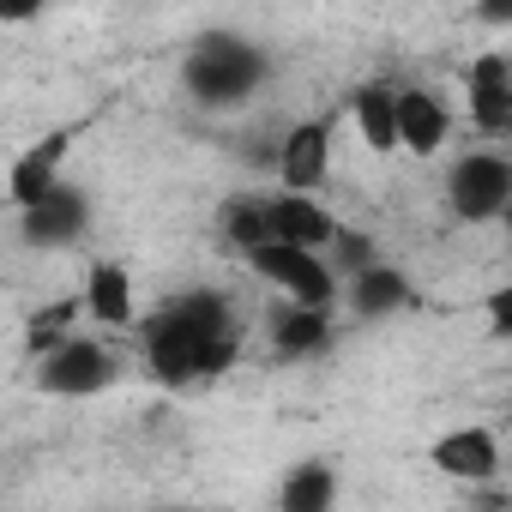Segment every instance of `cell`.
<instances>
[{
  "label": "cell",
  "instance_id": "2e32d148",
  "mask_svg": "<svg viewBox=\"0 0 512 512\" xmlns=\"http://www.w3.org/2000/svg\"><path fill=\"white\" fill-rule=\"evenodd\" d=\"M278 512H338V464L302 458L278 482Z\"/></svg>",
  "mask_w": 512,
  "mask_h": 512
},
{
  "label": "cell",
  "instance_id": "52a82bcc",
  "mask_svg": "<svg viewBox=\"0 0 512 512\" xmlns=\"http://www.w3.org/2000/svg\"><path fill=\"white\" fill-rule=\"evenodd\" d=\"M67 145H73V133H49V139L25 145V151L7 163V211H13V217L49 205V199L67 187V181H61V169H67Z\"/></svg>",
  "mask_w": 512,
  "mask_h": 512
},
{
  "label": "cell",
  "instance_id": "8992f818",
  "mask_svg": "<svg viewBox=\"0 0 512 512\" xmlns=\"http://www.w3.org/2000/svg\"><path fill=\"white\" fill-rule=\"evenodd\" d=\"M332 139H338L332 115H308V121H296V127L278 139V151H272L278 193H320V187L332 181Z\"/></svg>",
  "mask_w": 512,
  "mask_h": 512
},
{
  "label": "cell",
  "instance_id": "e0dca14e",
  "mask_svg": "<svg viewBox=\"0 0 512 512\" xmlns=\"http://www.w3.org/2000/svg\"><path fill=\"white\" fill-rule=\"evenodd\" d=\"M404 302H410V278H404L398 266H386V260L344 284V308H350L356 320H386V314H398Z\"/></svg>",
  "mask_w": 512,
  "mask_h": 512
},
{
  "label": "cell",
  "instance_id": "6da1fadb",
  "mask_svg": "<svg viewBox=\"0 0 512 512\" xmlns=\"http://www.w3.org/2000/svg\"><path fill=\"white\" fill-rule=\"evenodd\" d=\"M139 356L157 386H211L241 356V314L223 290H181L139 326Z\"/></svg>",
  "mask_w": 512,
  "mask_h": 512
},
{
  "label": "cell",
  "instance_id": "7c38bea8",
  "mask_svg": "<svg viewBox=\"0 0 512 512\" xmlns=\"http://www.w3.org/2000/svg\"><path fill=\"white\" fill-rule=\"evenodd\" d=\"M398 139L410 157H440L452 145V109L428 85H398Z\"/></svg>",
  "mask_w": 512,
  "mask_h": 512
},
{
  "label": "cell",
  "instance_id": "ffe728a7",
  "mask_svg": "<svg viewBox=\"0 0 512 512\" xmlns=\"http://www.w3.org/2000/svg\"><path fill=\"white\" fill-rule=\"evenodd\" d=\"M500 229H506V247H512V205H506V217H500Z\"/></svg>",
  "mask_w": 512,
  "mask_h": 512
},
{
  "label": "cell",
  "instance_id": "277c9868",
  "mask_svg": "<svg viewBox=\"0 0 512 512\" xmlns=\"http://www.w3.org/2000/svg\"><path fill=\"white\" fill-rule=\"evenodd\" d=\"M247 272L260 278L266 290H278L290 308H320V314H332V308L344 302V278L332 272L326 253H308V247L266 241L260 253H247Z\"/></svg>",
  "mask_w": 512,
  "mask_h": 512
},
{
  "label": "cell",
  "instance_id": "9a60e30c",
  "mask_svg": "<svg viewBox=\"0 0 512 512\" xmlns=\"http://www.w3.org/2000/svg\"><path fill=\"white\" fill-rule=\"evenodd\" d=\"M266 338H272V350H278L284 362L326 356V350H332V314H320V308H290V302H284V308L272 314Z\"/></svg>",
  "mask_w": 512,
  "mask_h": 512
},
{
  "label": "cell",
  "instance_id": "4fadbf2b",
  "mask_svg": "<svg viewBox=\"0 0 512 512\" xmlns=\"http://www.w3.org/2000/svg\"><path fill=\"white\" fill-rule=\"evenodd\" d=\"M350 121H356V133H362V145L374 157L404 151V139H398V85H386V79L356 85L350 91Z\"/></svg>",
  "mask_w": 512,
  "mask_h": 512
},
{
  "label": "cell",
  "instance_id": "8fae6325",
  "mask_svg": "<svg viewBox=\"0 0 512 512\" xmlns=\"http://www.w3.org/2000/svg\"><path fill=\"white\" fill-rule=\"evenodd\" d=\"M79 308L97 332H127L139 326V290H133V272L121 260H97L85 272V290H79Z\"/></svg>",
  "mask_w": 512,
  "mask_h": 512
},
{
  "label": "cell",
  "instance_id": "ba28073f",
  "mask_svg": "<svg viewBox=\"0 0 512 512\" xmlns=\"http://www.w3.org/2000/svg\"><path fill=\"white\" fill-rule=\"evenodd\" d=\"M464 109L482 139H512V55H476L464 73Z\"/></svg>",
  "mask_w": 512,
  "mask_h": 512
},
{
  "label": "cell",
  "instance_id": "5bb4252c",
  "mask_svg": "<svg viewBox=\"0 0 512 512\" xmlns=\"http://www.w3.org/2000/svg\"><path fill=\"white\" fill-rule=\"evenodd\" d=\"M13 223H19V235H25V241H37V247H61V241H79V235H85L91 205H85V193H79V187H61L49 205L25 211V217H13Z\"/></svg>",
  "mask_w": 512,
  "mask_h": 512
},
{
  "label": "cell",
  "instance_id": "7a4b0ae2",
  "mask_svg": "<svg viewBox=\"0 0 512 512\" xmlns=\"http://www.w3.org/2000/svg\"><path fill=\"white\" fill-rule=\"evenodd\" d=\"M266 85V55L247 37H205L187 55V91L205 109H235Z\"/></svg>",
  "mask_w": 512,
  "mask_h": 512
},
{
  "label": "cell",
  "instance_id": "30bf717a",
  "mask_svg": "<svg viewBox=\"0 0 512 512\" xmlns=\"http://www.w3.org/2000/svg\"><path fill=\"white\" fill-rule=\"evenodd\" d=\"M428 458H434L440 476H452L464 488H494V476H500V434L482 428V422H464V428H446L428 446Z\"/></svg>",
  "mask_w": 512,
  "mask_h": 512
},
{
  "label": "cell",
  "instance_id": "5b68a950",
  "mask_svg": "<svg viewBox=\"0 0 512 512\" xmlns=\"http://www.w3.org/2000/svg\"><path fill=\"white\" fill-rule=\"evenodd\" d=\"M115 374H121V362L97 332H73L49 356H37V386L49 398H97L115 386Z\"/></svg>",
  "mask_w": 512,
  "mask_h": 512
},
{
  "label": "cell",
  "instance_id": "9c48e42d",
  "mask_svg": "<svg viewBox=\"0 0 512 512\" xmlns=\"http://www.w3.org/2000/svg\"><path fill=\"white\" fill-rule=\"evenodd\" d=\"M266 229H272V241L308 247V253H332L338 235H344L338 211L320 205L314 193H272V199H266Z\"/></svg>",
  "mask_w": 512,
  "mask_h": 512
},
{
  "label": "cell",
  "instance_id": "ac0fdd59",
  "mask_svg": "<svg viewBox=\"0 0 512 512\" xmlns=\"http://www.w3.org/2000/svg\"><path fill=\"white\" fill-rule=\"evenodd\" d=\"M217 235L241 253V260H247V253H260L266 241H272V229H266V199H223V211H217Z\"/></svg>",
  "mask_w": 512,
  "mask_h": 512
},
{
  "label": "cell",
  "instance_id": "d6986e66",
  "mask_svg": "<svg viewBox=\"0 0 512 512\" xmlns=\"http://www.w3.org/2000/svg\"><path fill=\"white\" fill-rule=\"evenodd\" d=\"M482 320L494 326V338L512 344V284H494V290L482 296Z\"/></svg>",
  "mask_w": 512,
  "mask_h": 512
},
{
  "label": "cell",
  "instance_id": "3957f363",
  "mask_svg": "<svg viewBox=\"0 0 512 512\" xmlns=\"http://www.w3.org/2000/svg\"><path fill=\"white\" fill-rule=\"evenodd\" d=\"M440 199L458 223H500L506 205H512V157L500 145H476V151H458L446 163V181H440Z\"/></svg>",
  "mask_w": 512,
  "mask_h": 512
}]
</instances>
